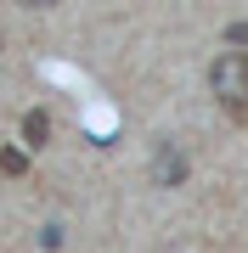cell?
Wrapping results in <instances>:
<instances>
[{"instance_id":"obj_4","label":"cell","mask_w":248,"mask_h":253,"mask_svg":"<svg viewBox=\"0 0 248 253\" xmlns=\"http://www.w3.org/2000/svg\"><path fill=\"white\" fill-rule=\"evenodd\" d=\"M28 6H56V0H28Z\"/></svg>"},{"instance_id":"obj_3","label":"cell","mask_w":248,"mask_h":253,"mask_svg":"<svg viewBox=\"0 0 248 253\" xmlns=\"http://www.w3.org/2000/svg\"><path fill=\"white\" fill-rule=\"evenodd\" d=\"M181 174H186V158H175L169 146H164V152H158V180H164V186H175Z\"/></svg>"},{"instance_id":"obj_2","label":"cell","mask_w":248,"mask_h":253,"mask_svg":"<svg viewBox=\"0 0 248 253\" xmlns=\"http://www.w3.org/2000/svg\"><path fill=\"white\" fill-rule=\"evenodd\" d=\"M46 135H51V118H46V113H28V118H23V141H28V146H46Z\"/></svg>"},{"instance_id":"obj_1","label":"cell","mask_w":248,"mask_h":253,"mask_svg":"<svg viewBox=\"0 0 248 253\" xmlns=\"http://www.w3.org/2000/svg\"><path fill=\"white\" fill-rule=\"evenodd\" d=\"M209 90H214V101L243 124V118H248V51H220V56H214Z\"/></svg>"}]
</instances>
